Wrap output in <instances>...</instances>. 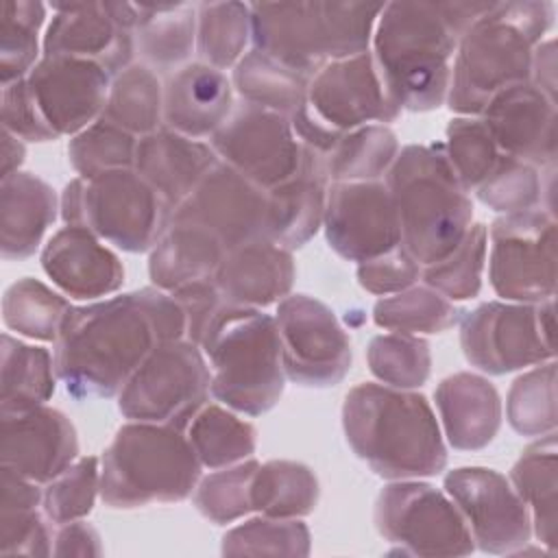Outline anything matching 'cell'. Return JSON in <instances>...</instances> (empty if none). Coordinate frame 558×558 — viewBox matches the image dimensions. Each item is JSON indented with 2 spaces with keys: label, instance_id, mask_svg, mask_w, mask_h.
<instances>
[{
  "label": "cell",
  "instance_id": "obj_56",
  "mask_svg": "<svg viewBox=\"0 0 558 558\" xmlns=\"http://www.w3.org/2000/svg\"><path fill=\"white\" fill-rule=\"evenodd\" d=\"M172 294L181 303V307L185 312V318H187L185 338L201 344V338H203L205 329L209 327L214 316L227 305V301L222 299L214 277L185 283V286L177 288Z\"/></svg>",
  "mask_w": 558,
  "mask_h": 558
},
{
  "label": "cell",
  "instance_id": "obj_24",
  "mask_svg": "<svg viewBox=\"0 0 558 558\" xmlns=\"http://www.w3.org/2000/svg\"><path fill=\"white\" fill-rule=\"evenodd\" d=\"M41 268L70 299L98 301L124 283L120 257L89 229L65 225L44 244Z\"/></svg>",
  "mask_w": 558,
  "mask_h": 558
},
{
  "label": "cell",
  "instance_id": "obj_58",
  "mask_svg": "<svg viewBox=\"0 0 558 558\" xmlns=\"http://www.w3.org/2000/svg\"><path fill=\"white\" fill-rule=\"evenodd\" d=\"M530 83L556 102V41L545 39L534 46Z\"/></svg>",
  "mask_w": 558,
  "mask_h": 558
},
{
  "label": "cell",
  "instance_id": "obj_5",
  "mask_svg": "<svg viewBox=\"0 0 558 558\" xmlns=\"http://www.w3.org/2000/svg\"><path fill=\"white\" fill-rule=\"evenodd\" d=\"M384 179L397 207L401 246L421 266L447 257L473 222V203L442 144L399 148Z\"/></svg>",
  "mask_w": 558,
  "mask_h": 558
},
{
  "label": "cell",
  "instance_id": "obj_30",
  "mask_svg": "<svg viewBox=\"0 0 558 558\" xmlns=\"http://www.w3.org/2000/svg\"><path fill=\"white\" fill-rule=\"evenodd\" d=\"M59 214L52 185L33 172H13L0 179V255L2 259L31 257Z\"/></svg>",
  "mask_w": 558,
  "mask_h": 558
},
{
  "label": "cell",
  "instance_id": "obj_2",
  "mask_svg": "<svg viewBox=\"0 0 558 558\" xmlns=\"http://www.w3.org/2000/svg\"><path fill=\"white\" fill-rule=\"evenodd\" d=\"M490 2H386L371 54L388 98L401 111H434L447 100L451 59Z\"/></svg>",
  "mask_w": 558,
  "mask_h": 558
},
{
  "label": "cell",
  "instance_id": "obj_7",
  "mask_svg": "<svg viewBox=\"0 0 558 558\" xmlns=\"http://www.w3.org/2000/svg\"><path fill=\"white\" fill-rule=\"evenodd\" d=\"M201 349L211 375L209 392L220 403L248 416L277 405L288 377L275 316L225 305L205 329Z\"/></svg>",
  "mask_w": 558,
  "mask_h": 558
},
{
  "label": "cell",
  "instance_id": "obj_43",
  "mask_svg": "<svg viewBox=\"0 0 558 558\" xmlns=\"http://www.w3.org/2000/svg\"><path fill=\"white\" fill-rule=\"evenodd\" d=\"M46 4L37 0H7L0 11V81L2 87L24 78L39 57V31Z\"/></svg>",
  "mask_w": 558,
  "mask_h": 558
},
{
  "label": "cell",
  "instance_id": "obj_25",
  "mask_svg": "<svg viewBox=\"0 0 558 558\" xmlns=\"http://www.w3.org/2000/svg\"><path fill=\"white\" fill-rule=\"evenodd\" d=\"M218 161L209 142L192 140L163 124L137 140L133 170L174 211Z\"/></svg>",
  "mask_w": 558,
  "mask_h": 558
},
{
  "label": "cell",
  "instance_id": "obj_27",
  "mask_svg": "<svg viewBox=\"0 0 558 558\" xmlns=\"http://www.w3.org/2000/svg\"><path fill=\"white\" fill-rule=\"evenodd\" d=\"M325 155L303 146L299 172L286 183L268 190L266 240L294 251L307 244L323 227L327 201Z\"/></svg>",
  "mask_w": 558,
  "mask_h": 558
},
{
  "label": "cell",
  "instance_id": "obj_51",
  "mask_svg": "<svg viewBox=\"0 0 558 558\" xmlns=\"http://www.w3.org/2000/svg\"><path fill=\"white\" fill-rule=\"evenodd\" d=\"M543 194L545 187L538 168L504 153L482 185L475 190L480 203L501 216L541 207Z\"/></svg>",
  "mask_w": 558,
  "mask_h": 558
},
{
  "label": "cell",
  "instance_id": "obj_59",
  "mask_svg": "<svg viewBox=\"0 0 558 558\" xmlns=\"http://www.w3.org/2000/svg\"><path fill=\"white\" fill-rule=\"evenodd\" d=\"M26 157V146L24 140L13 135L11 131L2 129V157H0V179L11 177L13 172L20 170Z\"/></svg>",
  "mask_w": 558,
  "mask_h": 558
},
{
  "label": "cell",
  "instance_id": "obj_42",
  "mask_svg": "<svg viewBox=\"0 0 558 558\" xmlns=\"http://www.w3.org/2000/svg\"><path fill=\"white\" fill-rule=\"evenodd\" d=\"M251 39V7L244 2H203L196 9V50L203 63L227 70L244 57Z\"/></svg>",
  "mask_w": 558,
  "mask_h": 558
},
{
  "label": "cell",
  "instance_id": "obj_57",
  "mask_svg": "<svg viewBox=\"0 0 558 558\" xmlns=\"http://www.w3.org/2000/svg\"><path fill=\"white\" fill-rule=\"evenodd\" d=\"M102 545L96 527L83 519L57 525L52 556H100Z\"/></svg>",
  "mask_w": 558,
  "mask_h": 558
},
{
  "label": "cell",
  "instance_id": "obj_4",
  "mask_svg": "<svg viewBox=\"0 0 558 558\" xmlns=\"http://www.w3.org/2000/svg\"><path fill=\"white\" fill-rule=\"evenodd\" d=\"M551 22V2H490L458 41L447 107L458 116H482L493 96L527 83L534 46Z\"/></svg>",
  "mask_w": 558,
  "mask_h": 558
},
{
  "label": "cell",
  "instance_id": "obj_29",
  "mask_svg": "<svg viewBox=\"0 0 558 558\" xmlns=\"http://www.w3.org/2000/svg\"><path fill=\"white\" fill-rule=\"evenodd\" d=\"M434 399L445 438L453 449H484L497 436L501 399L486 377L469 371L453 373L436 386Z\"/></svg>",
  "mask_w": 558,
  "mask_h": 558
},
{
  "label": "cell",
  "instance_id": "obj_50",
  "mask_svg": "<svg viewBox=\"0 0 558 558\" xmlns=\"http://www.w3.org/2000/svg\"><path fill=\"white\" fill-rule=\"evenodd\" d=\"M257 469L259 462L253 458H246L231 466L214 469V473H209L196 484V510L216 525L233 523L244 514L253 512L251 482Z\"/></svg>",
  "mask_w": 558,
  "mask_h": 558
},
{
  "label": "cell",
  "instance_id": "obj_26",
  "mask_svg": "<svg viewBox=\"0 0 558 558\" xmlns=\"http://www.w3.org/2000/svg\"><path fill=\"white\" fill-rule=\"evenodd\" d=\"M296 277L292 251L262 238L227 251L214 281L227 305L268 307L286 299Z\"/></svg>",
  "mask_w": 558,
  "mask_h": 558
},
{
  "label": "cell",
  "instance_id": "obj_22",
  "mask_svg": "<svg viewBox=\"0 0 558 558\" xmlns=\"http://www.w3.org/2000/svg\"><path fill=\"white\" fill-rule=\"evenodd\" d=\"M46 26L44 57H74L98 63L111 78L133 61V31L124 28L109 2H54Z\"/></svg>",
  "mask_w": 558,
  "mask_h": 558
},
{
  "label": "cell",
  "instance_id": "obj_10",
  "mask_svg": "<svg viewBox=\"0 0 558 558\" xmlns=\"http://www.w3.org/2000/svg\"><path fill=\"white\" fill-rule=\"evenodd\" d=\"M466 362L488 375H506L556 357L554 299L543 303L486 301L460 316Z\"/></svg>",
  "mask_w": 558,
  "mask_h": 558
},
{
  "label": "cell",
  "instance_id": "obj_39",
  "mask_svg": "<svg viewBox=\"0 0 558 558\" xmlns=\"http://www.w3.org/2000/svg\"><path fill=\"white\" fill-rule=\"evenodd\" d=\"M72 310V303L63 292H54L46 283L33 277L13 281L2 296V323L17 336L54 342L61 325Z\"/></svg>",
  "mask_w": 558,
  "mask_h": 558
},
{
  "label": "cell",
  "instance_id": "obj_37",
  "mask_svg": "<svg viewBox=\"0 0 558 558\" xmlns=\"http://www.w3.org/2000/svg\"><path fill=\"white\" fill-rule=\"evenodd\" d=\"M187 440L207 469H222L251 458L257 445L255 427L218 403H205L185 427Z\"/></svg>",
  "mask_w": 558,
  "mask_h": 558
},
{
  "label": "cell",
  "instance_id": "obj_23",
  "mask_svg": "<svg viewBox=\"0 0 558 558\" xmlns=\"http://www.w3.org/2000/svg\"><path fill=\"white\" fill-rule=\"evenodd\" d=\"M480 118L504 155L538 170L554 168L558 153L556 102L530 81L493 96Z\"/></svg>",
  "mask_w": 558,
  "mask_h": 558
},
{
  "label": "cell",
  "instance_id": "obj_3",
  "mask_svg": "<svg viewBox=\"0 0 558 558\" xmlns=\"http://www.w3.org/2000/svg\"><path fill=\"white\" fill-rule=\"evenodd\" d=\"M342 429L353 453L379 477L421 480L447 464L445 436L421 392L357 384L344 397Z\"/></svg>",
  "mask_w": 558,
  "mask_h": 558
},
{
  "label": "cell",
  "instance_id": "obj_45",
  "mask_svg": "<svg viewBox=\"0 0 558 558\" xmlns=\"http://www.w3.org/2000/svg\"><path fill=\"white\" fill-rule=\"evenodd\" d=\"M506 418L521 436L556 432V362L547 360L519 375L506 399Z\"/></svg>",
  "mask_w": 558,
  "mask_h": 558
},
{
  "label": "cell",
  "instance_id": "obj_47",
  "mask_svg": "<svg viewBox=\"0 0 558 558\" xmlns=\"http://www.w3.org/2000/svg\"><path fill=\"white\" fill-rule=\"evenodd\" d=\"M310 530L301 519L257 514L222 536L225 556H307Z\"/></svg>",
  "mask_w": 558,
  "mask_h": 558
},
{
  "label": "cell",
  "instance_id": "obj_8",
  "mask_svg": "<svg viewBox=\"0 0 558 558\" xmlns=\"http://www.w3.org/2000/svg\"><path fill=\"white\" fill-rule=\"evenodd\" d=\"M201 469L185 429L129 421L102 451L100 499L118 510L183 501L196 490Z\"/></svg>",
  "mask_w": 558,
  "mask_h": 558
},
{
  "label": "cell",
  "instance_id": "obj_54",
  "mask_svg": "<svg viewBox=\"0 0 558 558\" xmlns=\"http://www.w3.org/2000/svg\"><path fill=\"white\" fill-rule=\"evenodd\" d=\"M423 266L399 244L397 248L357 264V283L377 296L397 294L421 279Z\"/></svg>",
  "mask_w": 558,
  "mask_h": 558
},
{
  "label": "cell",
  "instance_id": "obj_32",
  "mask_svg": "<svg viewBox=\"0 0 558 558\" xmlns=\"http://www.w3.org/2000/svg\"><path fill=\"white\" fill-rule=\"evenodd\" d=\"M510 484L525 501L532 517V534L556 551V490H558V445L556 432L538 436L523 449L510 471Z\"/></svg>",
  "mask_w": 558,
  "mask_h": 558
},
{
  "label": "cell",
  "instance_id": "obj_49",
  "mask_svg": "<svg viewBox=\"0 0 558 558\" xmlns=\"http://www.w3.org/2000/svg\"><path fill=\"white\" fill-rule=\"evenodd\" d=\"M445 155L460 185L475 192L497 163V148L486 122L480 116H458L445 129Z\"/></svg>",
  "mask_w": 558,
  "mask_h": 558
},
{
  "label": "cell",
  "instance_id": "obj_41",
  "mask_svg": "<svg viewBox=\"0 0 558 558\" xmlns=\"http://www.w3.org/2000/svg\"><path fill=\"white\" fill-rule=\"evenodd\" d=\"M462 310L453 301L421 283L410 286L397 294L381 296L373 305V320L386 331L399 333H442L453 327Z\"/></svg>",
  "mask_w": 558,
  "mask_h": 558
},
{
  "label": "cell",
  "instance_id": "obj_34",
  "mask_svg": "<svg viewBox=\"0 0 558 558\" xmlns=\"http://www.w3.org/2000/svg\"><path fill=\"white\" fill-rule=\"evenodd\" d=\"M316 473L294 460H270L259 464L251 482V506L255 512L279 519H303L318 504Z\"/></svg>",
  "mask_w": 558,
  "mask_h": 558
},
{
  "label": "cell",
  "instance_id": "obj_9",
  "mask_svg": "<svg viewBox=\"0 0 558 558\" xmlns=\"http://www.w3.org/2000/svg\"><path fill=\"white\" fill-rule=\"evenodd\" d=\"M59 214L65 225L85 227L126 253L150 251L172 220V207L133 168L72 179Z\"/></svg>",
  "mask_w": 558,
  "mask_h": 558
},
{
  "label": "cell",
  "instance_id": "obj_53",
  "mask_svg": "<svg viewBox=\"0 0 558 558\" xmlns=\"http://www.w3.org/2000/svg\"><path fill=\"white\" fill-rule=\"evenodd\" d=\"M54 523L41 508H0L2 556H50Z\"/></svg>",
  "mask_w": 558,
  "mask_h": 558
},
{
  "label": "cell",
  "instance_id": "obj_44",
  "mask_svg": "<svg viewBox=\"0 0 558 558\" xmlns=\"http://www.w3.org/2000/svg\"><path fill=\"white\" fill-rule=\"evenodd\" d=\"M488 253V227L471 222L460 244L440 262L423 266L421 279L449 301H466L480 294Z\"/></svg>",
  "mask_w": 558,
  "mask_h": 558
},
{
  "label": "cell",
  "instance_id": "obj_21",
  "mask_svg": "<svg viewBox=\"0 0 558 558\" xmlns=\"http://www.w3.org/2000/svg\"><path fill=\"white\" fill-rule=\"evenodd\" d=\"M0 414L2 466L44 486L78 458L76 429L61 410L44 403L22 412Z\"/></svg>",
  "mask_w": 558,
  "mask_h": 558
},
{
  "label": "cell",
  "instance_id": "obj_11",
  "mask_svg": "<svg viewBox=\"0 0 558 558\" xmlns=\"http://www.w3.org/2000/svg\"><path fill=\"white\" fill-rule=\"evenodd\" d=\"M209 366L201 344L181 338L159 342L118 395L129 421L185 429L209 397Z\"/></svg>",
  "mask_w": 558,
  "mask_h": 558
},
{
  "label": "cell",
  "instance_id": "obj_16",
  "mask_svg": "<svg viewBox=\"0 0 558 558\" xmlns=\"http://www.w3.org/2000/svg\"><path fill=\"white\" fill-rule=\"evenodd\" d=\"M442 484L462 512L475 547L486 554H519L530 543V510L499 471L460 466L449 471Z\"/></svg>",
  "mask_w": 558,
  "mask_h": 558
},
{
  "label": "cell",
  "instance_id": "obj_28",
  "mask_svg": "<svg viewBox=\"0 0 558 558\" xmlns=\"http://www.w3.org/2000/svg\"><path fill=\"white\" fill-rule=\"evenodd\" d=\"M233 111V87L203 61L181 68L163 87V124L192 140L211 137Z\"/></svg>",
  "mask_w": 558,
  "mask_h": 558
},
{
  "label": "cell",
  "instance_id": "obj_13",
  "mask_svg": "<svg viewBox=\"0 0 558 558\" xmlns=\"http://www.w3.org/2000/svg\"><path fill=\"white\" fill-rule=\"evenodd\" d=\"M488 240V279L497 296L514 303L554 299L556 218L547 207L495 218Z\"/></svg>",
  "mask_w": 558,
  "mask_h": 558
},
{
  "label": "cell",
  "instance_id": "obj_46",
  "mask_svg": "<svg viewBox=\"0 0 558 558\" xmlns=\"http://www.w3.org/2000/svg\"><path fill=\"white\" fill-rule=\"evenodd\" d=\"M366 362L371 373L386 386L414 390L432 371V353L425 338L414 333H379L368 342Z\"/></svg>",
  "mask_w": 558,
  "mask_h": 558
},
{
  "label": "cell",
  "instance_id": "obj_40",
  "mask_svg": "<svg viewBox=\"0 0 558 558\" xmlns=\"http://www.w3.org/2000/svg\"><path fill=\"white\" fill-rule=\"evenodd\" d=\"M399 153V140L388 124H366L340 137L325 157L329 183L381 181Z\"/></svg>",
  "mask_w": 558,
  "mask_h": 558
},
{
  "label": "cell",
  "instance_id": "obj_33",
  "mask_svg": "<svg viewBox=\"0 0 558 558\" xmlns=\"http://www.w3.org/2000/svg\"><path fill=\"white\" fill-rule=\"evenodd\" d=\"M54 355L2 333L0 347V412H22L44 405L54 395Z\"/></svg>",
  "mask_w": 558,
  "mask_h": 558
},
{
  "label": "cell",
  "instance_id": "obj_1",
  "mask_svg": "<svg viewBox=\"0 0 558 558\" xmlns=\"http://www.w3.org/2000/svg\"><path fill=\"white\" fill-rule=\"evenodd\" d=\"M185 331L181 303L157 286L72 305L54 340L57 379L76 401L116 397L159 342Z\"/></svg>",
  "mask_w": 558,
  "mask_h": 558
},
{
  "label": "cell",
  "instance_id": "obj_20",
  "mask_svg": "<svg viewBox=\"0 0 558 558\" xmlns=\"http://www.w3.org/2000/svg\"><path fill=\"white\" fill-rule=\"evenodd\" d=\"M307 107L338 133L388 124L401 116L381 85L371 50L331 61L316 72L310 78Z\"/></svg>",
  "mask_w": 558,
  "mask_h": 558
},
{
  "label": "cell",
  "instance_id": "obj_48",
  "mask_svg": "<svg viewBox=\"0 0 558 558\" xmlns=\"http://www.w3.org/2000/svg\"><path fill=\"white\" fill-rule=\"evenodd\" d=\"M137 140L140 137L100 116L70 140L68 159L74 172L83 179H92L111 170L133 168Z\"/></svg>",
  "mask_w": 558,
  "mask_h": 558
},
{
  "label": "cell",
  "instance_id": "obj_31",
  "mask_svg": "<svg viewBox=\"0 0 558 558\" xmlns=\"http://www.w3.org/2000/svg\"><path fill=\"white\" fill-rule=\"evenodd\" d=\"M227 251L203 229L170 222L168 231L150 248L148 277L153 286L174 292L177 288L214 277Z\"/></svg>",
  "mask_w": 558,
  "mask_h": 558
},
{
  "label": "cell",
  "instance_id": "obj_12",
  "mask_svg": "<svg viewBox=\"0 0 558 558\" xmlns=\"http://www.w3.org/2000/svg\"><path fill=\"white\" fill-rule=\"evenodd\" d=\"M375 527L405 556H466L473 534L451 497L421 480H392L375 501Z\"/></svg>",
  "mask_w": 558,
  "mask_h": 558
},
{
  "label": "cell",
  "instance_id": "obj_15",
  "mask_svg": "<svg viewBox=\"0 0 558 558\" xmlns=\"http://www.w3.org/2000/svg\"><path fill=\"white\" fill-rule=\"evenodd\" d=\"M218 159L262 190H272L299 172L303 144L288 116L242 102L209 137Z\"/></svg>",
  "mask_w": 558,
  "mask_h": 558
},
{
  "label": "cell",
  "instance_id": "obj_14",
  "mask_svg": "<svg viewBox=\"0 0 558 558\" xmlns=\"http://www.w3.org/2000/svg\"><path fill=\"white\" fill-rule=\"evenodd\" d=\"M277 329L286 377L305 388H329L351 368V340L331 307L310 294L277 303Z\"/></svg>",
  "mask_w": 558,
  "mask_h": 558
},
{
  "label": "cell",
  "instance_id": "obj_6",
  "mask_svg": "<svg viewBox=\"0 0 558 558\" xmlns=\"http://www.w3.org/2000/svg\"><path fill=\"white\" fill-rule=\"evenodd\" d=\"M253 48L312 78L331 61L366 52L379 2H253Z\"/></svg>",
  "mask_w": 558,
  "mask_h": 558
},
{
  "label": "cell",
  "instance_id": "obj_55",
  "mask_svg": "<svg viewBox=\"0 0 558 558\" xmlns=\"http://www.w3.org/2000/svg\"><path fill=\"white\" fill-rule=\"evenodd\" d=\"M0 109H2V129L11 131L20 140L24 142L57 140V135L48 129V124L39 116L24 78L2 87Z\"/></svg>",
  "mask_w": 558,
  "mask_h": 558
},
{
  "label": "cell",
  "instance_id": "obj_17",
  "mask_svg": "<svg viewBox=\"0 0 558 558\" xmlns=\"http://www.w3.org/2000/svg\"><path fill=\"white\" fill-rule=\"evenodd\" d=\"M174 225L214 235L225 251L266 238L268 192L218 161L194 192L172 211Z\"/></svg>",
  "mask_w": 558,
  "mask_h": 558
},
{
  "label": "cell",
  "instance_id": "obj_52",
  "mask_svg": "<svg viewBox=\"0 0 558 558\" xmlns=\"http://www.w3.org/2000/svg\"><path fill=\"white\" fill-rule=\"evenodd\" d=\"M100 495V460L96 456L76 458L63 473L44 488L41 510L57 525L85 519Z\"/></svg>",
  "mask_w": 558,
  "mask_h": 558
},
{
  "label": "cell",
  "instance_id": "obj_36",
  "mask_svg": "<svg viewBox=\"0 0 558 558\" xmlns=\"http://www.w3.org/2000/svg\"><path fill=\"white\" fill-rule=\"evenodd\" d=\"M137 50L146 63L168 70L192 54L196 46V9L192 4H137Z\"/></svg>",
  "mask_w": 558,
  "mask_h": 558
},
{
  "label": "cell",
  "instance_id": "obj_18",
  "mask_svg": "<svg viewBox=\"0 0 558 558\" xmlns=\"http://www.w3.org/2000/svg\"><path fill=\"white\" fill-rule=\"evenodd\" d=\"M323 229L327 244L362 264L401 244L395 201L384 181H340L327 187Z\"/></svg>",
  "mask_w": 558,
  "mask_h": 558
},
{
  "label": "cell",
  "instance_id": "obj_19",
  "mask_svg": "<svg viewBox=\"0 0 558 558\" xmlns=\"http://www.w3.org/2000/svg\"><path fill=\"white\" fill-rule=\"evenodd\" d=\"M24 81L39 116L57 137H74L96 122L111 89V76L98 63L74 57H41Z\"/></svg>",
  "mask_w": 558,
  "mask_h": 558
},
{
  "label": "cell",
  "instance_id": "obj_35",
  "mask_svg": "<svg viewBox=\"0 0 558 558\" xmlns=\"http://www.w3.org/2000/svg\"><path fill=\"white\" fill-rule=\"evenodd\" d=\"M233 87L244 102L290 118L305 105L310 78L253 48L235 63Z\"/></svg>",
  "mask_w": 558,
  "mask_h": 558
},
{
  "label": "cell",
  "instance_id": "obj_38",
  "mask_svg": "<svg viewBox=\"0 0 558 558\" xmlns=\"http://www.w3.org/2000/svg\"><path fill=\"white\" fill-rule=\"evenodd\" d=\"M102 118L144 137L163 126V87L148 65L131 63L111 78Z\"/></svg>",
  "mask_w": 558,
  "mask_h": 558
}]
</instances>
